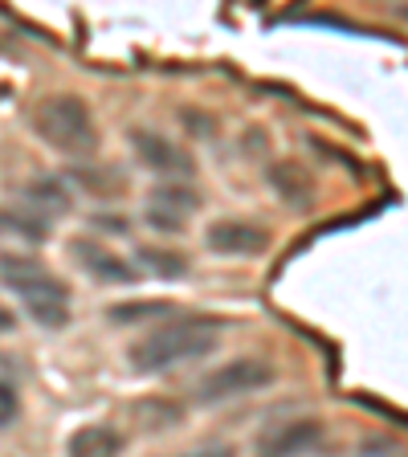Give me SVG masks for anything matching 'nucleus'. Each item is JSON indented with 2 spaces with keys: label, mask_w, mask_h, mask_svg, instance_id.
Here are the masks:
<instances>
[{
  "label": "nucleus",
  "mask_w": 408,
  "mask_h": 457,
  "mask_svg": "<svg viewBox=\"0 0 408 457\" xmlns=\"http://www.w3.org/2000/svg\"><path fill=\"white\" fill-rule=\"evenodd\" d=\"M147 225H152L155 233H171V237H176V233H184V220L180 217H171V212H163V209H152V204H147Z\"/></svg>",
  "instance_id": "6ab92c4d"
},
{
  "label": "nucleus",
  "mask_w": 408,
  "mask_h": 457,
  "mask_svg": "<svg viewBox=\"0 0 408 457\" xmlns=\"http://www.w3.org/2000/svg\"><path fill=\"white\" fill-rule=\"evenodd\" d=\"M221 335H225V319H212V314L171 319V323H160L155 331H147L139 343H131L127 363L139 376H155V371H168L188 360L212 355L221 347Z\"/></svg>",
  "instance_id": "f257e3e1"
},
{
  "label": "nucleus",
  "mask_w": 408,
  "mask_h": 457,
  "mask_svg": "<svg viewBox=\"0 0 408 457\" xmlns=\"http://www.w3.org/2000/svg\"><path fill=\"white\" fill-rule=\"evenodd\" d=\"M204 245L221 257H254L270 249V233L254 220H212L204 228Z\"/></svg>",
  "instance_id": "0eeeda50"
},
{
  "label": "nucleus",
  "mask_w": 408,
  "mask_h": 457,
  "mask_svg": "<svg viewBox=\"0 0 408 457\" xmlns=\"http://www.w3.org/2000/svg\"><path fill=\"white\" fill-rule=\"evenodd\" d=\"M17 417H21V396H17V388L0 380V428H9Z\"/></svg>",
  "instance_id": "f3484780"
},
{
  "label": "nucleus",
  "mask_w": 408,
  "mask_h": 457,
  "mask_svg": "<svg viewBox=\"0 0 408 457\" xmlns=\"http://www.w3.org/2000/svg\"><path fill=\"white\" fill-rule=\"evenodd\" d=\"M74 180L86 184V188H95V196H119V192H123V176H119V171H90V168H78Z\"/></svg>",
  "instance_id": "dca6fc26"
},
{
  "label": "nucleus",
  "mask_w": 408,
  "mask_h": 457,
  "mask_svg": "<svg viewBox=\"0 0 408 457\" xmlns=\"http://www.w3.org/2000/svg\"><path fill=\"white\" fill-rule=\"evenodd\" d=\"M127 143L135 147L143 168H152L155 176H163V180H184V176L196 171V160L184 152L180 143H171L168 135L152 131V127H135V131L127 135Z\"/></svg>",
  "instance_id": "39448f33"
},
{
  "label": "nucleus",
  "mask_w": 408,
  "mask_h": 457,
  "mask_svg": "<svg viewBox=\"0 0 408 457\" xmlns=\"http://www.w3.org/2000/svg\"><path fill=\"white\" fill-rule=\"evenodd\" d=\"M139 266L147 270V274H155V278H184L188 274V257L184 253H176V249H155V245H143L139 249Z\"/></svg>",
  "instance_id": "4468645a"
},
{
  "label": "nucleus",
  "mask_w": 408,
  "mask_h": 457,
  "mask_svg": "<svg viewBox=\"0 0 408 457\" xmlns=\"http://www.w3.org/2000/svg\"><path fill=\"white\" fill-rule=\"evenodd\" d=\"M70 253H74V262L82 266V274L95 278V282H106V286H131V282H139V266H131L127 257L111 253V249L98 245L95 237H74V241H70Z\"/></svg>",
  "instance_id": "423d86ee"
},
{
  "label": "nucleus",
  "mask_w": 408,
  "mask_h": 457,
  "mask_svg": "<svg viewBox=\"0 0 408 457\" xmlns=\"http://www.w3.org/2000/svg\"><path fill=\"white\" fill-rule=\"evenodd\" d=\"M204 204V196H200L192 184H171V180H163L160 188L152 192V209H163V212H171V217H180V220H188L192 212Z\"/></svg>",
  "instance_id": "f8f14e48"
},
{
  "label": "nucleus",
  "mask_w": 408,
  "mask_h": 457,
  "mask_svg": "<svg viewBox=\"0 0 408 457\" xmlns=\"http://www.w3.org/2000/svg\"><path fill=\"white\" fill-rule=\"evenodd\" d=\"M66 453L74 457H114L123 453V433L111 425H82L74 437L66 441Z\"/></svg>",
  "instance_id": "9b49d317"
},
{
  "label": "nucleus",
  "mask_w": 408,
  "mask_h": 457,
  "mask_svg": "<svg viewBox=\"0 0 408 457\" xmlns=\"http://www.w3.org/2000/svg\"><path fill=\"white\" fill-rule=\"evenodd\" d=\"M131 412H135V420H143L147 433H160V428L180 425V417H184V409L176 404V400H139Z\"/></svg>",
  "instance_id": "2eb2a0df"
},
{
  "label": "nucleus",
  "mask_w": 408,
  "mask_h": 457,
  "mask_svg": "<svg viewBox=\"0 0 408 457\" xmlns=\"http://www.w3.org/2000/svg\"><path fill=\"white\" fill-rule=\"evenodd\" d=\"M270 184H274V192L282 196V204H290L295 212L314 209V180L303 163H295V160L274 163V168H270Z\"/></svg>",
  "instance_id": "1a4fd4ad"
},
{
  "label": "nucleus",
  "mask_w": 408,
  "mask_h": 457,
  "mask_svg": "<svg viewBox=\"0 0 408 457\" xmlns=\"http://www.w3.org/2000/svg\"><path fill=\"white\" fill-rule=\"evenodd\" d=\"M327 441V428L314 417H298V420H278L270 433L257 437V449L262 453H314V449Z\"/></svg>",
  "instance_id": "6e6552de"
},
{
  "label": "nucleus",
  "mask_w": 408,
  "mask_h": 457,
  "mask_svg": "<svg viewBox=\"0 0 408 457\" xmlns=\"http://www.w3.org/2000/svg\"><path fill=\"white\" fill-rule=\"evenodd\" d=\"M274 363L262 360V355H241V360H229L221 363L217 371H209L196 388L200 404H225V400H237L249 396V392H262L274 384Z\"/></svg>",
  "instance_id": "20e7f679"
},
{
  "label": "nucleus",
  "mask_w": 408,
  "mask_h": 457,
  "mask_svg": "<svg viewBox=\"0 0 408 457\" xmlns=\"http://www.w3.org/2000/svg\"><path fill=\"white\" fill-rule=\"evenodd\" d=\"M25 209L37 212V217H46V220L66 217V212L74 209L66 180H54V176H41V180H33V184L25 188Z\"/></svg>",
  "instance_id": "9d476101"
},
{
  "label": "nucleus",
  "mask_w": 408,
  "mask_h": 457,
  "mask_svg": "<svg viewBox=\"0 0 408 457\" xmlns=\"http://www.w3.org/2000/svg\"><path fill=\"white\" fill-rule=\"evenodd\" d=\"M0 237H21L41 245L49 237V220L29 209H0Z\"/></svg>",
  "instance_id": "ddd939ff"
},
{
  "label": "nucleus",
  "mask_w": 408,
  "mask_h": 457,
  "mask_svg": "<svg viewBox=\"0 0 408 457\" xmlns=\"http://www.w3.org/2000/svg\"><path fill=\"white\" fill-rule=\"evenodd\" d=\"M0 282L9 286L25 314L46 331H66L70 327V286L29 253H0Z\"/></svg>",
  "instance_id": "f03ea898"
},
{
  "label": "nucleus",
  "mask_w": 408,
  "mask_h": 457,
  "mask_svg": "<svg viewBox=\"0 0 408 457\" xmlns=\"http://www.w3.org/2000/svg\"><path fill=\"white\" fill-rule=\"evenodd\" d=\"M168 311V306H160V303H139V306H114L111 311V319L114 323H127V319H131V323H139V319H147V314H163Z\"/></svg>",
  "instance_id": "a211bd4d"
},
{
  "label": "nucleus",
  "mask_w": 408,
  "mask_h": 457,
  "mask_svg": "<svg viewBox=\"0 0 408 457\" xmlns=\"http://www.w3.org/2000/svg\"><path fill=\"white\" fill-rule=\"evenodd\" d=\"M33 131L41 143H49L54 152L70 155V160H86L98 152V127L90 106L78 95H49L33 111Z\"/></svg>",
  "instance_id": "7ed1b4c3"
},
{
  "label": "nucleus",
  "mask_w": 408,
  "mask_h": 457,
  "mask_svg": "<svg viewBox=\"0 0 408 457\" xmlns=\"http://www.w3.org/2000/svg\"><path fill=\"white\" fill-rule=\"evenodd\" d=\"M90 225H95L98 233H131V220H123V217H95Z\"/></svg>",
  "instance_id": "aec40b11"
},
{
  "label": "nucleus",
  "mask_w": 408,
  "mask_h": 457,
  "mask_svg": "<svg viewBox=\"0 0 408 457\" xmlns=\"http://www.w3.org/2000/svg\"><path fill=\"white\" fill-rule=\"evenodd\" d=\"M9 331H17V314L9 306H0V335H9Z\"/></svg>",
  "instance_id": "412c9836"
}]
</instances>
